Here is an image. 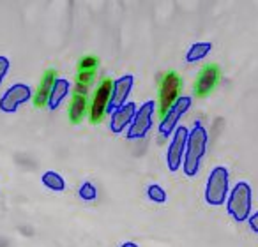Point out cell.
<instances>
[{"label":"cell","instance_id":"52a82bcc","mask_svg":"<svg viewBox=\"0 0 258 247\" xmlns=\"http://www.w3.org/2000/svg\"><path fill=\"white\" fill-rule=\"evenodd\" d=\"M30 97H32L30 87L25 85V83H16V85L9 87L4 96H2V99H0V110L4 111V113H15Z\"/></svg>","mask_w":258,"mask_h":247},{"label":"cell","instance_id":"3957f363","mask_svg":"<svg viewBox=\"0 0 258 247\" xmlns=\"http://www.w3.org/2000/svg\"><path fill=\"white\" fill-rule=\"evenodd\" d=\"M228 214L235 221L242 222L249 219L251 212V187L246 182H237L228 196Z\"/></svg>","mask_w":258,"mask_h":247},{"label":"cell","instance_id":"6da1fadb","mask_svg":"<svg viewBox=\"0 0 258 247\" xmlns=\"http://www.w3.org/2000/svg\"><path fill=\"white\" fill-rule=\"evenodd\" d=\"M205 148H207V131L200 122H197L193 129L187 133L186 150H184V173L187 177H195L198 173Z\"/></svg>","mask_w":258,"mask_h":247},{"label":"cell","instance_id":"7402d4cb","mask_svg":"<svg viewBox=\"0 0 258 247\" xmlns=\"http://www.w3.org/2000/svg\"><path fill=\"white\" fill-rule=\"evenodd\" d=\"M247 221H249V228L253 229L254 233H258V212H254Z\"/></svg>","mask_w":258,"mask_h":247},{"label":"cell","instance_id":"8992f818","mask_svg":"<svg viewBox=\"0 0 258 247\" xmlns=\"http://www.w3.org/2000/svg\"><path fill=\"white\" fill-rule=\"evenodd\" d=\"M154 111H156L154 101H147L144 106H140V110H137L133 122L129 126V134H127L129 140H140V138H144L151 131Z\"/></svg>","mask_w":258,"mask_h":247},{"label":"cell","instance_id":"5b68a950","mask_svg":"<svg viewBox=\"0 0 258 247\" xmlns=\"http://www.w3.org/2000/svg\"><path fill=\"white\" fill-rule=\"evenodd\" d=\"M111 89H113V81L110 78H104L103 81L99 83V87L96 89L92 97V103H90V122L92 124H99L104 118L108 111V106H110V97H111Z\"/></svg>","mask_w":258,"mask_h":247},{"label":"cell","instance_id":"7c38bea8","mask_svg":"<svg viewBox=\"0 0 258 247\" xmlns=\"http://www.w3.org/2000/svg\"><path fill=\"white\" fill-rule=\"evenodd\" d=\"M135 85V78L131 74H125L122 78H118L117 81L113 83V89H111V97H110V106H108V111H117L118 108H122L127 101L129 94L133 90ZM106 111V113H108Z\"/></svg>","mask_w":258,"mask_h":247},{"label":"cell","instance_id":"8fae6325","mask_svg":"<svg viewBox=\"0 0 258 247\" xmlns=\"http://www.w3.org/2000/svg\"><path fill=\"white\" fill-rule=\"evenodd\" d=\"M186 141H187V129L182 126L177 127L175 134H173V138H172V143H170V147H168V154H166L170 172H177V170H179L184 150H186Z\"/></svg>","mask_w":258,"mask_h":247},{"label":"cell","instance_id":"ffe728a7","mask_svg":"<svg viewBox=\"0 0 258 247\" xmlns=\"http://www.w3.org/2000/svg\"><path fill=\"white\" fill-rule=\"evenodd\" d=\"M96 196H97V191H96V187H94V184L85 182L80 187V198H82V200L92 201V200H96Z\"/></svg>","mask_w":258,"mask_h":247},{"label":"cell","instance_id":"e0dca14e","mask_svg":"<svg viewBox=\"0 0 258 247\" xmlns=\"http://www.w3.org/2000/svg\"><path fill=\"white\" fill-rule=\"evenodd\" d=\"M212 44L211 43H195L193 46L187 50V55H186V60L187 62H198L205 57V55L211 51Z\"/></svg>","mask_w":258,"mask_h":247},{"label":"cell","instance_id":"9a60e30c","mask_svg":"<svg viewBox=\"0 0 258 247\" xmlns=\"http://www.w3.org/2000/svg\"><path fill=\"white\" fill-rule=\"evenodd\" d=\"M87 111H89L87 96L75 92L71 97V103H69V120H71V124H80L85 118Z\"/></svg>","mask_w":258,"mask_h":247},{"label":"cell","instance_id":"ba28073f","mask_svg":"<svg viewBox=\"0 0 258 247\" xmlns=\"http://www.w3.org/2000/svg\"><path fill=\"white\" fill-rule=\"evenodd\" d=\"M221 79V69L216 64H207L198 71L197 81H195V94L198 97H207L212 90L218 87Z\"/></svg>","mask_w":258,"mask_h":247},{"label":"cell","instance_id":"7a4b0ae2","mask_svg":"<svg viewBox=\"0 0 258 247\" xmlns=\"http://www.w3.org/2000/svg\"><path fill=\"white\" fill-rule=\"evenodd\" d=\"M180 89H182V78L179 76V72L170 71L161 78L159 83V92H158V113L161 117H165L166 111L175 104V101L179 99Z\"/></svg>","mask_w":258,"mask_h":247},{"label":"cell","instance_id":"ac0fdd59","mask_svg":"<svg viewBox=\"0 0 258 247\" xmlns=\"http://www.w3.org/2000/svg\"><path fill=\"white\" fill-rule=\"evenodd\" d=\"M41 180H43L44 186H46L48 189H51V191H57V193H60V191L66 189L64 179H62V175H58L57 172H46Z\"/></svg>","mask_w":258,"mask_h":247},{"label":"cell","instance_id":"d6986e66","mask_svg":"<svg viewBox=\"0 0 258 247\" xmlns=\"http://www.w3.org/2000/svg\"><path fill=\"white\" fill-rule=\"evenodd\" d=\"M147 196H149V200L154 201V203H165L166 201L165 189H163L161 186H158V184H151V186L147 187Z\"/></svg>","mask_w":258,"mask_h":247},{"label":"cell","instance_id":"603a6c76","mask_svg":"<svg viewBox=\"0 0 258 247\" xmlns=\"http://www.w3.org/2000/svg\"><path fill=\"white\" fill-rule=\"evenodd\" d=\"M120 247H138V245L135 242H125V243H122Z\"/></svg>","mask_w":258,"mask_h":247},{"label":"cell","instance_id":"5bb4252c","mask_svg":"<svg viewBox=\"0 0 258 247\" xmlns=\"http://www.w3.org/2000/svg\"><path fill=\"white\" fill-rule=\"evenodd\" d=\"M57 71L55 69H48L43 74L39 81V87H37L36 94H34V106L36 108H44L48 106V99H50L51 89H53V83L57 79Z\"/></svg>","mask_w":258,"mask_h":247},{"label":"cell","instance_id":"2e32d148","mask_svg":"<svg viewBox=\"0 0 258 247\" xmlns=\"http://www.w3.org/2000/svg\"><path fill=\"white\" fill-rule=\"evenodd\" d=\"M68 94H69V81L66 78H57L53 83V89H51L50 99H48V108L50 110H57Z\"/></svg>","mask_w":258,"mask_h":247},{"label":"cell","instance_id":"9c48e42d","mask_svg":"<svg viewBox=\"0 0 258 247\" xmlns=\"http://www.w3.org/2000/svg\"><path fill=\"white\" fill-rule=\"evenodd\" d=\"M191 106V97L187 96H180L179 99L175 101L172 108L166 111V115L161 118V124H159V133L163 136H170V134L175 131V124L179 122V118L189 110Z\"/></svg>","mask_w":258,"mask_h":247},{"label":"cell","instance_id":"4fadbf2b","mask_svg":"<svg viewBox=\"0 0 258 247\" xmlns=\"http://www.w3.org/2000/svg\"><path fill=\"white\" fill-rule=\"evenodd\" d=\"M137 113V104L135 103H125L122 108H118L117 111L111 113V120H110V129L113 133L120 134L125 127L133 122V117Z\"/></svg>","mask_w":258,"mask_h":247},{"label":"cell","instance_id":"44dd1931","mask_svg":"<svg viewBox=\"0 0 258 247\" xmlns=\"http://www.w3.org/2000/svg\"><path fill=\"white\" fill-rule=\"evenodd\" d=\"M9 65H11V62H9L8 57H0V83H2V79H4L6 74H8Z\"/></svg>","mask_w":258,"mask_h":247},{"label":"cell","instance_id":"277c9868","mask_svg":"<svg viewBox=\"0 0 258 247\" xmlns=\"http://www.w3.org/2000/svg\"><path fill=\"white\" fill-rule=\"evenodd\" d=\"M228 198V170L218 166L211 172L205 187V200L209 205L219 207Z\"/></svg>","mask_w":258,"mask_h":247},{"label":"cell","instance_id":"30bf717a","mask_svg":"<svg viewBox=\"0 0 258 247\" xmlns=\"http://www.w3.org/2000/svg\"><path fill=\"white\" fill-rule=\"evenodd\" d=\"M97 65H99V60H97V57H92V55H87V57H83L80 60L78 74H76V92L78 94H85L87 96V90L90 89L94 78H96Z\"/></svg>","mask_w":258,"mask_h":247}]
</instances>
